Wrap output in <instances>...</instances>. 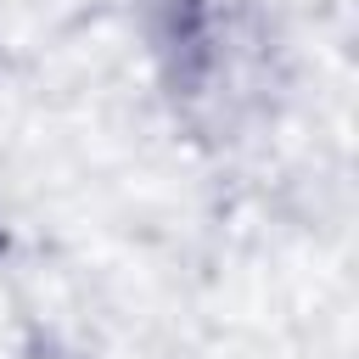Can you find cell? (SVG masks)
Here are the masks:
<instances>
[{
  "label": "cell",
  "instance_id": "6da1fadb",
  "mask_svg": "<svg viewBox=\"0 0 359 359\" xmlns=\"http://www.w3.org/2000/svg\"><path fill=\"white\" fill-rule=\"evenodd\" d=\"M151 50L191 112H236L252 95L264 34L247 0H151Z\"/></svg>",
  "mask_w": 359,
  "mask_h": 359
}]
</instances>
